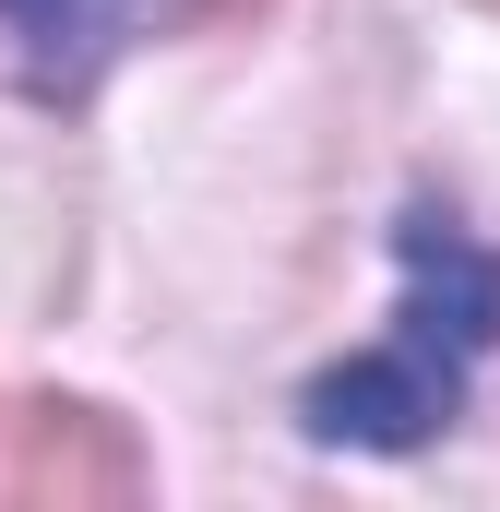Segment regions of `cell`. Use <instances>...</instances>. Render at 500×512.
<instances>
[{"instance_id": "277c9868", "label": "cell", "mask_w": 500, "mask_h": 512, "mask_svg": "<svg viewBox=\"0 0 500 512\" xmlns=\"http://www.w3.org/2000/svg\"><path fill=\"white\" fill-rule=\"evenodd\" d=\"M12 24H24V60L48 72V84H84V60H96V0H0Z\"/></svg>"}, {"instance_id": "5b68a950", "label": "cell", "mask_w": 500, "mask_h": 512, "mask_svg": "<svg viewBox=\"0 0 500 512\" xmlns=\"http://www.w3.org/2000/svg\"><path fill=\"white\" fill-rule=\"evenodd\" d=\"M489 12H500V0H489Z\"/></svg>"}, {"instance_id": "7a4b0ae2", "label": "cell", "mask_w": 500, "mask_h": 512, "mask_svg": "<svg viewBox=\"0 0 500 512\" xmlns=\"http://www.w3.org/2000/svg\"><path fill=\"white\" fill-rule=\"evenodd\" d=\"M405 334L393 346H417V358H441V370H465L477 346L500 334V251H477L453 215H405Z\"/></svg>"}, {"instance_id": "6da1fadb", "label": "cell", "mask_w": 500, "mask_h": 512, "mask_svg": "<svg viewBox=\"0 0 500 512\" xmlns=\"http://www.w3.org/2000/svg\"><path fill=\"white\" fill-rule=\"evenodd\" d=\"M143 501V453L120 417L72 393H0V512H120Z\"/></svg>"}, {"instance_id": "3957f363", "label": "cell", "mask_w": 500, "mask_h": 512, "mask_svg": "<svg viewBox=\"0 0 500 512\" xmlns=\"http://www.w3.org/2000/svg\"><path fill=\"white\" fill-rule=\"evenodd\" d=\"M453 405H465V370H441V358H417V346H381L358 370L310 382V429H322V441H358V453H405V441H429Z\"/></svg>"}]
</instances>
